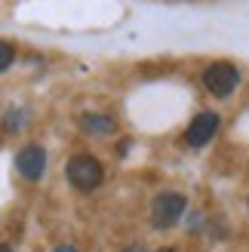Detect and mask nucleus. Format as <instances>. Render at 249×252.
<instances>
[{"mask_svg":"<svg viewBox=\"0 0 249 252\" xmlns=\"http://www.w3.org/2000/svg\"><path fill=\"white\" fill-rule=\"evenodd\" d=\"M102 163L90 154H77L68 160V182L77 188V191H95L102 185Z\"/></svg>","mask_w":249,"mask_h":252,"instance_id":"obj_1","label":"nucleus"},{"mask_svg":"<svg viewBox=\"0 0 249 252\" xmlns=\"http://www.w3.org/2000/svg\"><path fill=\"white\" fill-rule=\"evenodd\" d=\"M237 80H240V74L234 65H228V62H216V65H209L203 71V86L218 98H228L237 90Z\"/></svg>","mask_w":249,"mask_h":252,"instance_id":"obj_2","label":"nucleus"},{"mask_svg":"<svg viewBox=\"0 0 249 252\" xmlns=\"http://www.w3.org/2000/svg\"><path fill=\"white\" fill-rule=\"evenodd\" d=\"M185 197L176 194V191H166V194H157L154 197V206H151V219L157 228H172L179 219H182V212H185Z\"/></svg>","mask_w":249,"mask_h":252,"instance_id":"obj_3","label":"nucleus"},{"mask_svg":"<svg viewBox=\"0 0 249 252\" xmlns=\"http://www.w3.org/2000/svg\"><path fill=\"white\" fill-rule=\"evenodd\" d=\"M16 169L22 172V179H28V182L43 179V172H46V151L40 145L22 148L19 157H16Z\"/></svg>","mask_w":249,"mask_h":252,"instance_id":"obj_4","label":"nucleus"},{"mask_svg":"<svg viewBox=\"0 0 249 252\" xmlns=\"http://www.w3.org/2000/svg\"><path fill=\"white\" fill-rule=\"evenodd\" d=\"M216 132H218V114H213V111H200V114L191 120L185 138H188L191 148H203L206 142H213Z\"/></svg>","mask_w":249,"mask_h":252,"instance_id":"obj_5","label":"nucleus"},{"mask_svg":"<svg viewBox=\"0 0 249 252\" xmlns=\"http://www.w3.org/2000/svg\"><path fill=\"white\" fill-rule=\"evenodd\" d=\"M83 129L93 132V135H108L114 129V123H111V117H105V114H86L83 117Z\"/></svg>","mask_w":249,"mask_h":252,"instance_id":"obj_6","label":"nucleus"},{"mask_svg":"<svg viewBox=\"0 0 249 252\" xmlns=\"http://www.w3.org/2000/svg\"><path fill=\"white\" fill-rule=\"evenodd\" d=\"M12 59H16V49H12V43L0 40V71H6L12 65Z\"/></svg>","mask_w":249,"mask_h":252,"instance_id":"obj_7","label":"nucleus"},{"mask_svg":"<svg viewBox=\"0 0 249 252\" xmlns=\"http://www.w3.org/2000/svg\"><path fill=\"white\" fill-rule=\"evenodd\" d=\"M56 252H77L74 246H56Z\"/></svg>","mask_w":249,"mask_h":252,"instance_id":"obj_8","label":"nucleus"},{"mask_svg":"<svg viewBox=\"0 0 249 252\" xmlns=\"http://www.w3.org/2000/svg\"><path fill=\"white\" fill-rule=\"evenodd\" d=\"M126 252H145V246H132V249H126Z\"/></svg>","mask_w":249,"mask_h":252,"instance_id":"obj_9","label":"nucleus"},{"mask_svg":"<svg viewBox=\"0 0 249 252\" xmlns=\"http://www.w3.org/2000/svg\"><path fill=\"white\" fill-rule=\"evenodd\" d=\"M0 252H12V249H9V246H0Z\"/></svg>","mask_w":249,"mask_h":252,"instance_id":"obj_10","label":"nucleus"},{"mask_svg":"<svg viewBox=\"0 0 249 252\" xmlns=\"http://www.w3.org/2000/svg\"><path fill=\"white\" fill-rule=\"evenodd\" d=\"M160 252H172V249H160Z\"/></svg>","mask_w":249,"mask_h":252,"instance_id":"obj_11","label":"nucleus"}]
</instances>
